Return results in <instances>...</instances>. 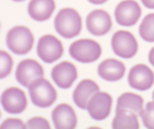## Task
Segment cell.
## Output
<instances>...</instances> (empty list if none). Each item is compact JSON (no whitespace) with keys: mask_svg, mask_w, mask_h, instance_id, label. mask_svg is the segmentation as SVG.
Returning a JSON list of instances; mask_svg holds the SVG:
<instances>
[{"mask_svg":"<svg viewBox=\"0 0 154 129\" xmlns=\"http://www.w3.org/2000/svg\"><path fill=\"white\" fill-rule=\"evenodd\" d=\"M139 33L146 42H154V13H149L142 20Z\"/></svg>","mask_w":154,"mask_h":129,"instance_id":"ffe728a7","label":"cell"},{"mask_svg":"<svg viewBox=\"0 0 154 129\" xmlns=\"http://www.w3.org/2000/svg\"><path fill=\"white\" fill-rule=\"evenodd\" d=\"M69 55L80 63H93L100 58L101 46L95 40H77L69 46Z\"/></svg>","mask_w":154,"mask_h":129,"instance_id":"277c9868","label":"cell"},{"mask_svg":"<svg viewBox=\"0 0 154 129\" xmlns=\"http://www.w3.org/2000/svg\"><path fill=\"white\" fill-rule=\"evenodd\" d=\"M141 7L135 0H123L116 7L115 18L120 26H134L141 17Z\"/></svg>","mask_w":154,"mask_h":129,"instance_id":"30bf717a","label":"cell"},{"mask_svg":"<svg viewBox=\"0 0 154 129\" xmlns=\"http://www.w3.org/2000/svg\"><path fill=\"white\" fill-rule=\"evenodd\" d=\"M2 108L9 114H20L28 106L26 93L18 87H9L1 94Z\"/></svg>","mask_w":154,"mask_h":129,"instance_id":"9c48e42d","label":"cell"},{"mask_svg":"<svg viewBox=\"0 0 154 129\" xmlns=\"http://www.w3.org/2000/svg\"><path fill=\"white\" fill-rule=\"evenodd\" d=\"M141 1H142V3L146 7V8L154 9V0H141Z\"/></svg>","mask_w":154,"mask_h":129,"instance_id":"d4e9b609","label":"cell"},{"mask_svg":"<svg viewBox=\"0 0 154 129\" xmlns=\"http://www.w3.org/2000/svg\"><path fill=\"white\" fill-rule=\"evenodd\" d=\"M112 108V97L106 92H97L90 98L87 110L90 117L95 120H103L109 116Z\"/></svg>","mask_w":154,"mask_h":129,"instance_id":"ba28073f","label":"cell"},{"mask_svg":"<svg viewBox=\"0 0 154 129\" xmlns=\"http://www.w3.org/2000/svg\"><path fill=\"white\" fill-rule=\"evenodd\" d=\"M128 82L132 88L144 92L153 86L154 73L145 64H137L129 72Z\"/></svg>","mask_w":154,"mask_h":129,"instance_id":"8fae6325","label":"cell"},{"mask_svg":"<svg viewBox=\"0 0 154 129\" xmlns=\"http://www.w3.org/2000/svg\"><path fill=\"white\" fill-rule=\"evenodd\" d=\"M149 61H150L151 65H153L154 66V48H152L151 51H150V53H149Z\"/></svg>","mask_w":154,"mask_h":129,"instance_id":"484cf974","label":"cell"},{"mask_svg":"<svg viewBox=\"0 0 154 129\" xmlns=\"http://www.w3.org/2000/svg\"><path fill=\"white\" fill-rule=\"evenodd\" d=\"M28 128H50V123L43 117H33L26 123Z\"/></svg>","mask_w":154,"mask_h":129,"instance_id":"603a6c76","label":"cell"},{"mask_svg":"<svg viewBox=\"0 0 154 129\" xmlns=\"http://www.w3.org/2000/svg\"><path fill=\"white\" fill-rule=\"evenodd\" d=\"M98 75L107 82L120 81L125 73V66L116 58H107L98 65Z\"/></svg>","mask_w":154,"mask_h":129,"instance_id":"2e32d148","label":"cell"},{"mask_svg":"<svg viewBox=\"0 0 154 129\" xmlns=\"http://www.w3.org/2000/svg\"><path fill=\"white\" fill-rule=\"evenodd\" d=\"M7 46L14 54L23 55L29 53L34 45V36L29 28L17 26L10 29L6 36Z\"/></svg>","mask_w":154,"mask_h":129,"instance_id":"7a4b0ae2","label":"cell"},{"mask_svg":"<svg viewBox=\"0 0 154 129\" xmlns=\"http://www.w3.org/2000/svg\"><path fill=\"white\" fill-rule=\"evenodd\" d=\"M153 99H154V92H153Z\"/></svg>","mask_w":154,"mask_h":129,"instance_id":"f1b7e54d","label":"cell"},{"mask_svg":"<svg viewBox=\"0 0 154 129\" xmlns=\"http://www.w3.org/2000/svg\"><path fill=\"white\" fill-rule=\"evenodd\" d=\"M51 75L55 84L60 88L66 90L69 88L77 80L78 73H77V68L73 63L64 61L55 65L51 72Z\"/></svg>","mask_w":154,"mask_h":129,"instance_id":"4fadbf2b","label":"cell"},{"mask_svg":"<svg viewBox=\"0 0 154 129\" xmlns=\"http://www.w3.org/2000/svg\"><path fill=\"white\" fill-rule=\"evenodd\" d=\"M138 115L131 110L120 109L116 112V116L112 120V128L115 129H139Z\"/></svg>","mask_w":154,"mask_h":129,"instance_id":"d6986e66","label":"cell"},{"mask_svg":"<svg viewBox=\"0 0 154 129\" xmlns=\"http://www.w3.org/2000/svg\"><path fill=\"white\" fill-rule=\"evenodd\" d=\"M87 30L94 36H103L112 28V20L107 11L101 9L94 10L86 18Z\"/></svg>","mask_w":154,"mask_h":129,"instance_id":"7c38bea8","label":"cell"},{"mask_svg":"<svg viewBox=\"0 0 154 129\" xmlns=\"http://www.w3.org/2000/svg\"><path fill=\"white\" fill-rule=\"evenodd\" d=\"M99 92V85L93 80H83L77 85L73 93L74 103L80 109H87L90 98Z\"/></svg>","mask_w":154,"mask_h":129,"instance_id":"9a60e30c","label":"cell"},{"mask_svg":"<svg viewBox=\"0 0 154 129\" xmlns=\"http://www.w3.org/2000/svg\"><path fill=\"white\" fill-rule=\"evenodd\" d=\"M140 116L143 120V125L146 128L154 129V102H149L146 104Z\"/></svg>","mask_w":154,"mask_h":129,"instance_id":"44dd1931","label":"cell"},{"mask_svg":"<svg viewBox=\"0 0 154 129\" xmlns=\"http://www.w3.org/2000/svg\"><path fill=\"white\" fill-rule=\"evenodd\" d=\"M88 1L90 3H93V5H103V3H105L108 0H88Z\"/></svg>","mask_w":154,"mask_h":129,"instance_id":"4316f807","label":"cell"},{"mask_svg":"<svg viewBox=\"0 0 154 129\" xmlns=\"http://www.w3.org/2000/svg\"><path fill=\"white\" fill-rule=\"evenodd\" d=\"M1 127L5 129L7 128H28L26 124H24L21 119L18 118H9V119L5 120L1 124Z\"/></svg>","mask_w":154,"mask_h":129,"instance_id":"cb8c5ba5","label":"cell"},{"mask_svg":"<svg viewBox=\"0 0 154 129\" xmlns=\"http://www.w3.org/2000/svg\"><path fill=\"white\" fill-rule=\"evenodd\" d=\"M54 27L56 32L65 39H73L82 31V17L73 8L60 10L55 17Z\"/></svg>","mask_w":154,"mask_h":129,"instance_id":"6da1fadb","label":"cell"},{"mask_svg":"<svg viewBox=\"0 0 154 129\" xmlns=\"http://www.w3.org/2000/svg\"><path fill=\"white\" fill-rule=\"evenodd\" d=\"M111 48L116 55L122 58H131L137 54L139 44L135 36L131 32L120 30L112 36Z\"/></svg>","mask_w":154,"mask_h":129,"instance_id":"5b68a950","label":"cell"},{"mask_svg":"<svg viewBox=\"0 0 154 129\" xmlns=\"http://www.w3.org/2000/svg\"><path fill=\"white\" fill-rule=\"evenodd\" d=\"M0 60H1V72H0V77L5 78L11 73L13 66V61L12 58L10 56L9 53H7L6 51L0 52Z\"/></svg>","mask_w":154,"mask_h":129,"instance_id":"7402d4cb","label":"cell"},{"mask_svg":"<svg viewBox=\"0 0 154 129\" xmlns=\"http://www.w3.org/2000/svg\"><path fill=\"white\" fill-rule=\"evenodd\" d=\"M144 100L140 95L134 93H123L121 94L117 102L116 112L120 109H128L131 110L137 115H141L143 108Z\"/></svg>","mask_w":154,"mask_h":129,"instance_id":"ac0fdd59","label":"cell"},{"mask_svg":"<svg viewBox=\"0 0 154 129\" xmlns=\"http://www.w3.org/2000/svg\"><path fill=\"white\" fill-rule=\"evenodd\" d=\"M13 1H17V2H20V1H23V0H13Z\"/></svg>","mask_w":154,"mask_h":129,"instance_id":"83f0119b","label":"cell"},{"mask_svg":"<svg viewBox=\"0 0 154 129\" xmlns=\"http://www.w3.org/2000/svg\"><path fill=\"white\" fill-rule=\"evenodd\" d=\"M54 10V0H31L28 6L29 16L38 22H43L50 19Z\"/></svg>","mask_w":154,"mask_h":129,"instance_id":"e0dca14e","label":"cell"},{"mask_svg":"<svg viewBox=\"0 0 154 129\" xmlns=\"http://www.w3.org/2000/svg\"><path fill=\"white\" fill-rule=\"evenodd\" d=\"M44 76V70L42 65L35 60L26 58L18 64L16 70V80L19 84L29 87L30 84L36 78Z\"/></svg>","mask_w":154,"mask_h":129,"instance_id":"52a82bcc","label":"cell"},{"mask_svg":"<svg viewBox=\"0 0 154 129\" xmlns=\"http://www.w3.org/2000/svg\"><path fill=\"white\" fill-rule=\"evenodd\" d=\"M28 88L32 103L41 108L50 107L57 98V93L54 86L44 77L36 78Z\"/></svg>","mask_w":154,"mask_h":129,"instance_id":"3957f363","label":"cell"},{"mask_svg":"<svg viewBox=\"0 0 154 129\" xmlns=\"http://www.w3.org/2000/svg\"><path fill=\"white\" fill-rule=\"evenodd\" d=\"M38 58L45 63H53L62 58L64 53L63 44L56 36L52 34H45L38 40L36 48Z\"/></svg>","mask_w":154,"mask_h":129,"instance_id":"8992f818","label":"cell"},{"mask_svg":"<svg viewBox=\"0 0 154 129\" xmlns=\"http://www.w3.org/2000/svg\"><path fill=\"white\" fill-rule=\"evenodd\" d=\"M54 127L58 129H73L77 126V116L74 108L68 104H60L52 112Z\"/></svg>","mask_w":154,"mask_h":129,"instance_id":"5bb4252c","label":"cell"}]
</instances>
